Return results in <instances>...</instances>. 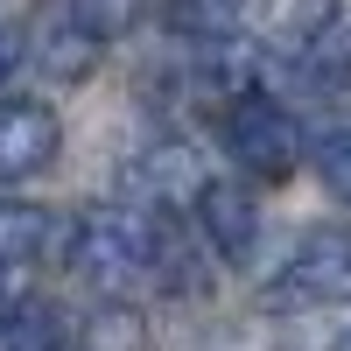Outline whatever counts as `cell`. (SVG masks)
<instances>
[{
    "instance_id": "obj_2",
    "label": "cell",
    "mask_w": 351,
    "mask_h": 351,
    "mask_svg": "<svg viewBox=\"0 0 351 351\" xmlns=\"http://www.w3.org/2000/svg\"><path fill=\"white\" fill-rule=\"evenodd\" d=\"M218 134H225V155L239 162L246 176H260V183H281V176L302 162V127H295V112L274 106L267 92L232 99L225 120H218Z\"/></svg>"
},
{
    "instance_id": "obj_3",
    "label": "cell",
    "mask_w": 351,
    "mask_h": 351,
    "mask_svg": "<svg viewBox=\"0 0 351 351\" xmlns=\"http://www.w3.org/2000/svg\"><path fill=\"white\" fill-rule=\"evenodd\" d=\"M274 309H351V232L324 225L288 253V267L267 288Z\"/></svg>"
},
{
    "instance_id": "obj_15",
    "label": "cell",
    "mask_w": 351,
    "mask_h": 351,
    "mask_svg": "<svg viewBox=\"0 0 351 351\" xmlns=\"http://www.w3.org/2000/svg\"><path fill=\"white\" fill-rule=\"evenodd\" d=\"M0 309H8V302H0Z\"/></svg>"
},
{
    "instance_id": "obj_9",
    "label": "cell",
    "mask_w": 351,
    "mask_h": 351,
    "mask_svg": "<svg viewBox=\"0 0 351 351\" xmlns=\"http://www.w3.org/2000/svg\"><path fill=\"white\" fill-rule=\"evenodd\" d=\"M295 71H302L309 84H324V92H344V84H351V14H344V8H324V14L302 28Z\"/></svg>"
},
{
    "instance_id": "obj_1",
    "label": "cell",
    "mask_w": 351,
    "mask_h": 351,
    "mask_svg": "<svg viewBox=\"0 0 351 351\" xmlns=\"http://www.w3.org/2000/svg\"><path fill=\"white\" fill-rule=\"evenodd\" d=\"M64 267L99 288L106 302H120L134 281L155 274V218L134 204H92L77 211V225L64 232Z\"/></svg>"
},
{
    "instance_id": "obj_7",
    "label": "cell",
    "mask_w": 351,
    "mask_h": 351,
    "mask_svg": "<svg viewBox=\"0 0 351 351\" xmlns=\"http://www.w3.org/2000/svg\"><path fill=\"white\" fill-rule=\"evenodd\" d=\"M64 218L49 204H21L0 197V274L8 267H43V260H64Z\"/></svg>"
},
{
    "instance_id": "obj_11",
    "label": "cell",
    "mask_w": 351,
    "mask_h": 351,
    "mask_svg": "<svg viewBox=\"0 0 351 351\" xmlns=\"http://www.w3.org/2000/svg\"><path fill=\"white\" fill-rule=\"evenodd\" d=\"M71 351H148V337H141V316L127 302H106L92 324L71 337Z\"/></svg>"
},
{
    "instance_id": "obj_12",
    "label": "cell",
    "mask_w": 351,
    "mask_h": 351,
    "mask_svg": "<svg viewBox=\"0 0 351 351\" xmlns=\"http://www.w3.org/2000/svg\"><path fill=\"white\" fill-rule=\"evenodd\" d=\"M309 162H316V183H324L337 204H351V127H330L309 148Z\"/></svg>"
},
{
    "instance_id": "obj_8",
    "label": "cell",
    "mask_w": 351,
    "mask_h": 351,
    "mask_svg": "<svg viewBox=\"0 0 351 351\" xmlns=\"http://www.w3.org/2000/svg\"><path fill=\"white\" fill-rule=\"evenodd\" d=\"M99 36H92V28H84L71 8H49L36 28H28V64H43L49 77H92V64H99Z\"/></svg>"
},
{
    "instance_id": "obj_6",
    "label": "cell",
    "mask_w": 351,
    "mask_h": 351,
    "mask_svg": "<svg viewBox=\"0 0 351 351\" xmlns=\"http://www.w3.org/2000/svg\"><path fill=\"white\" fill-rule=\"evenodd\" d=\"M190 218H197L204 239H211V253H218V260H232V267H239V260L253 253V239H260V218H253L246 183H225V176H211V183L197 190Z\"/></svg>"
},
{
    "instance_id": "obj_5",
    "label": "cell",
    "mask_w": 351,
    "mask_h": 351,
    "mask_svg": "<svg viewBox=\"0 0 351 351\" xmlns=\"http://www.w3.org/2000/svg\"><path fill=\"white\" fill-rule=\"evenodd\" d=\"M204 183H211V176L197 169V155H190V148H148V155L127 169L134 211H148V218H176V211H190Z\"/></svg>"
},
{
    "instance_id": "obj_10",
    "label": "cell",
    "mask_w": 351,
    "mask_h": 351,
    "mask_svg": "<svg viewBox=\"0 0 351 351\" xmlns=\"http://www.w3.org/2000/svg\"><path fill=\"white\" fill-rule=\"evenodd\" d=\"M0 351H71V324L64 309L43 295H21L0 309Z\"/></svg>"
},
{
    "instance_id": "obj_4",
    "label": "cell",
    "mask_w": 351,
    "mask_h": 351,
    "mask_svg": "<svg viewBox=\"0 0 351 351\" xmlns=\"http://www.w3.org/2000/svg\"><path fill=\"white\" fill-rule=\"evenodd\" d=\"M64 148V127L43 99H0V183L43 176Z\"/></svg>"
},
{
    "instance_id": "obj_13",
    "label": "cell",
    "mask_w": 351,
    "mask_h": 351,
    "mask_svg": "<svg viewBox=\"0 0 351 351\" xmlns=\"http://www.w3.org/2000/svg\"><path fill=\"white\" fill-rule=\"evenodd\" d=\"M64 8H71L84 28H92L99 43H112V36H120V28L141 14V0H64Z\"/></svg>"
},
{
    "instance_id": "obj_14",
    "label": "cell",
    "mask_w": 351,
    "mask_h": 351,
    "mask_svg": "<svg viewBox=\"0 0 351 351\" xmlns=\"http://www.w3.org/2000/svg\"><path fill=\"white\" fill-rule=\"evenodd\" d=\"M21 64H28V28L21 21H0V92L21 77Z\"/></svg>"
}]
</instances>
